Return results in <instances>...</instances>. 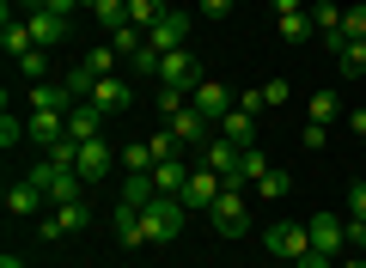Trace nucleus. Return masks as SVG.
Instances as JSON below:
<instances>
[{
	"label": "nucleus",
	"instance_id": "obj_1",
	"mask_svg": "<svg viewBox=\"0 0 366 268\" xmlns=\"http://www.w3.org/2000/svg\"><path fill=\"white\" fill-rule=\"evenodd\" d=\"M183 219H189V207L177 202V195H153V202L141 207V232H147V244H171L183 232Z\"/></svg>",
	"mask_w": 366,
	"mask_h": 268
},
{
	"label": "nucleus",
	"instance_id": "obj_2",
	"mask_svg": "<svg viewBox=\"0 0 366 268\" xmlns=\"http://www.w3.org/2000/svg\"><path fill=\"white\" fill-rule=\"evenodd\" d=\"M208 226L220 232V238H238V232H250V202H244V183H226L220 202L208 207Z\"/></svg>",
	"mask_w": 366,
	"mask_h": 268
},
{
	"label": "nucleus",
	"instance_id": "obj_3",
	"mask_svg": "<svg viewBox=\"0 0 366 268\" xmlns=\"http://www.w3.org/2000/svg\"><path fill=\"white\" fill-rule=\"evenodd\" d=\"M262 244H269V256H281V262H300V256H312V226H305V219H274V226L262 232Z\"/></svg>",
	"mask_w": 366,
	"mask_h": 268
},
{
	"label": "nucleus",
	"instance_id": "obj_4",
	"mask_svg": "<svg viewBox=\"0 0 366 268\" xmlns=\"http://www.w3.org/2000/svg\"><path fill=\"white\" fill-rule=\"evenodd\" d=\"M31 183H37V189L49 195V207H61V202H79V195H86V177H79V171H61V165H49V159H37Z\"/></svg>",
	"mask_w": 366,
	"mask_h": 268
},
{
	"label": "nucleus",
	"instance_id": "obj_5",
	"mask_svg": "<svg viewBox=\"0 0 366 268\" xmlns=\"http://www.w3.org/2000/svg\"><path fill=\"white\" fill-rule=\"evenodd\" d=\"M86 219H92L86 195H79V202H61V207H49V214L37 219V238L43 244H61V238H74V232H86Z\"/></svg>",
	"mask_w": 366,
	"mask_h": 268
},
{
	"label": "nucleus",
	"instance_id": "obj_6",
	"mask_svg": "<svg viewBox=\"0 0 366 268\" xmlns=\"http://www.w3.org/2000/svg\"><path fill=\"white\" fill-rule=\"evenodd\" d=\"M220 189H226V177H220V171L196 165V171H189V183H183V195H177V202L189 207V214H208V207L220 202Z\"/></svg>",
	"mask_w": 366,
	"mask_h": 268
},
{
	"label": "nucleus",
	"instance_id": "obj_7",
	"mask_svg": "<svg viewBox=\"0 0 366 268\" xmlns=\"http://www.w3.org/2000/svg\"><path fill=\"white\" fill-rule=\"evenodd\" d=\"M165 128H171V134H177V141H183V153H202V147L214 141V122H208V116L196 110V104H183V110L171 116Z\"/></svg>",
	"mask_w": 366,
	"mask_h": 268
},
{
	"label": "nucleus",
	"instance_id": "obj_8",
	"mask_svg": "<svg viewBox=\"0 0 366 268\" xmlns=\"http://www.w3.org/2000/svg\"><path fill=\"white\" fill-rule=\"evenodd\" d=\"M305 226H312V250H317V256H348V219H336V214H312Z\"/></svg>",
	"mask_w": 366,
	"mask_h": 268
},
{
	"label": "nucleus",
	"instance_id": "obj_9",
	"mask_svg": "<svg viewBox=\"0 0 366 268\" xmlns=\"http://www.w3.org/2000/svg\"><path fill=\"white\" fill-rule=\"evenodd\" d=\"M189 104H196V110H202V116H208V122H220V116H226V110H232V104H238V98H232V91H226V86H220V79H208V74H202V79H196V86H189Z\"/></svg>",
	"mask_w": 366,
	"mask_h": 268
},
{
	"label": "nucleus",
	"instance_id": "obj_10",
	"mask_svg": "<svg viewBox=\"0 0 366 268\" xmlns=\"http://www.w3.org/2000/svg\"><path fill=\"white\" fill-rule=\"evenodd\" d=\"M43 214H49V195H43L31 177L6 189V219H43Z\"/></svg>",
	"mask_w": 366,
	"mask_h": 268
},
{
	"label": "nucleus",
	"instance_id": "obj_11",
	"mask_svg": "<svg viewBox=\"0 0 366 268\" xmlns=\"http://www.w3.org/2000/svg\"><path fill=\"white\" fill-rule=\"evenodd\" d=\"M25 122H31V141H37L43 153H55V147L67 141V110H31Z\"/></svg>",
	"mask_w": 366,
	"mask_h": 268
},
{
	"label": "nucleus",
	"instance_id": "obj_12",
	"mask_svg": "<svg viewBox=\"0 0 366 268\" xmlns=\"http://www.w3.org/2000/svg\"><path fill=\"white\" fill-rule=\"evenodd\" d=\"M238 159H244V147H232V141H220V134H214V141L196 153V165H208V171H220L226 183H238Z\"/></svg>",
	"mask_w": 366,
	"mask_h": 268
},
{
	"label": "nucleus",
	"instance_id": "obj_13",
	"mask_svg": "<svg viewBox=\"0 0 366 268\" xmlns=\"http://www.w3.org/2000/svg\"><path fill=\"white\" fill-rule=\"evenodd\" d=\"M147 43H153L159 55H171V49H183V43H189V13H165V19H159L153 31H147Z\"/></svg>",
	"mask_w": 366,
	"mask_h": 268
},
{
	"label": "nucleus",
	"instance_id": "obj_14",
	"mask_svg": "<svg viewBox=\"0 0 366 268\" xmlns=\"http://www.w3.org/2000/svg\"><path fill=\"white\" fill-rule=\"evenodd\" d=\"M25 25H31V43H37V49H55V43H67V19H61V13H49V6L25 13Z\"/></svg>",
	"mask_w": 366,
	"mask_h": 268
},
{
	"label": "nucleus",
	"instance_id": "obj_15",
	"mask_svg": "<svg viewBox=\"0 0 366 268\" xmlns=\"http://www.w3.org/2000/svg\"><path fill=\"white\" fill-rule=\"evenodd\" d=\"M214 134H220V141H232V147H257V116L232 104V110H226L220 122H214Z\"/></svg>",
	"mask_w": 366,
	"mask_h": 268
},
{
	"label": "nucleus",
	"instance_id": "obj_16",
	"mask_svg": "<svg viewBox=\"0 0 366 268\" xmlns=\"http://www.w3.org/2000/svg\"><path fill=\"white\" fill-rule=\"evenodd\" d=\"M67 141H104V110L98 104H74L67 110Z\"/></svg>",
	"mask_w": 366,
	"mask_h": 268
},
{
	"label": "nucleus",
	"instance_id": "obj_17",
	"mask_svg": "<svg viewBox=\"0 0 366 268\" xmlns=\"http://www.w3.org/2000/svg\"><path fill=\"white\" fill-rule=\"evenodd\" d=\"M189 171H196V159H159V165H153V189L159 195H183V183H189Z\"/></svg>",
	"mask_w": 366,
	"mask_h": 268
},
{
	"label": "nucleus",
	"instance_id": "obj_18",
	"mask_svg": "<svg viewBox=\"0 0 366 268\" xmlns=\"http://www.w3.org/2000/svg\"><path fill=\"white\" fill-rule=\"evenodd\" d=\"M110 226H117V238H122V250H141V244H147V232H141V207H129V202H117V207H110Z\"/></svg>",
	"mask_w": 366,
	"mask_h": 268
},
{
	"label": "nucleus",
	"instance_id": "obj_19",
	"mask_svg": "<svg viewBox=\"0 0 366 268\" xmlns=\"http://www.w3.org/2000/svg\"><path fill=\"white\" fill-rule=\"evenodd\" d=\"M79 177H86V183H104L110 177V147L104 141H79Z\"/></svg>",
	"mask_w": 366,
	"mask_h": 268
},
{
	"label": "nucleus",
	"instance_id": "obj_20",
	"mask_svg": "<svg viewBox=\"0 0 366 268\" xmlns=\"http://www.w3.org/2000/svg\"><path fill=\"white\" fill-rule=\"evenodd\" d=\"M129 98H134V91H129V79H117V74L92 86V104H98L104 116H110V110H129Z\"/></svg>",
	"mask_w": 366,
	"mask_h": 268
},
{
	"label": "nucleus",
	"instance_id": "obj_21",
	"mask_svg": "<svg viewBox=\"0 0 366 268\" xmlns=\"http://www.w3.org/2000/svg\"><path fill=\"white\" fill-rule=\"evenodd\" d=\"M31 110H74V98H67L61 79H37L31 86Z\"/></svg>",
	"mask_w": 366,
	"mask_h": 268
},
{
	"label": "nucleus",
	"instance_id": "obj_22",
	"mask_svg": "<svg viewBox=\"0 0 366 268\" xmlns=\"http://www.w3.org/2000/svg\"><path fill=\"white\" fill-rule=\"evenodd\" d=\"M19 141H31V122H25V116H13V98H0V147L13 153Z\"/></svg>",
	"mask_w": 366,
	"mask_h": 268
},
{
	"label": "nucleus",
	"instance_id": "obj_23",
	"mask_svg": "<svg viewBox=\"0 0 366 268\" xmlns=\"http://www.w3.org/2000/svg\"><path fill=\"white\" fill-rule=\"evenodd\" d=\"M312 25H317V37H324V43H336L342 37V6H336V0H317V6H312Z\"/></svg>",
	"mask_w": 366,
	"mask_h": 268
},
{
	"label": "nucleus",
	"instance_id": "obj_24",
	"mask_svg": "<svg viewBox=\"0 0 366 268\" xmlns=\"http://www.w3.org/2000/svg\"><path fill=\"white\" fill-rule=\"evenodd\" d=\"M61 86H67V98H74V104H92V86H98V74L79 61V67H67V74H61Z\"/></svg>",
	"mask_w": 366,
	"mask_h": 268
},
{
	"label": "nucleus",
	"instance_id": "obj_25",
	"mask_svg": "<svg viewBox=\"0 0 366 268\" xmlns=\"http://www.w3.org/2000/svg\"><path fill=\"white\" fill-rule=\"evenodd\" d=\"M165 13H171L165 0H129V25H134V31H153Z\"/></svg>",
	"mask_w": 366,
	"mask_h": 268
},
{
	"label": "nucleus",
	"instance_id": "obj_26",
	"mask_svg": "<svg viewBox=\"0 0 366 268\" xmlns=\"http://www.w3.org/2000/svg\"><path fill=\"white\" fill-rule=\"evenodd\" d=\"M274 31H281V37H287V43H305V37H317L312 13H281V19H274Z\"/></svg>",
	"mask_w": 366,
	"mask_h": 268
},
{
	"label": "nucleus",
	"instance_id": "obj_27",
	"mask_svg": "<svg viewBox=\"0 0 366 268\" xmlns=\"http://www.w3.org/2000/svg\"><path fill=\"white\" fill-rule=\"evenodd\" d=\"M269 159H262V147H244V159H238V183H262V177H269Z\"/></svg>",
	"mask_w": 366,
	"mask_h": 268
},
{
	"label": "nucleus",
	"instance_id": "obj_28",
	"mask_svg": "<svg viewBox=\"0 0 366 268\" xmlns=\"http://www.w3.org/2000/svg\"><path fill=\"white\" fill-rule=\"evenodd\" d=\"M153 171H147V177H122V195H117V202H129V207H147V202H153Z\"/></svg>",
	"mask_w": 366,
	"mask_h": 268
},
{
	"label": "nucleus",
	"instance_id": "obj_29",
	"mask_svg": "<svg viewBox=\"0 0 366 268\" xmlns=\"http://www.w3.org/2000/svg\"><path fill=\"white\" fill-rule=\"evenodd\" d=\"M122 171H129V177H147V171H153V147H147V141L122 147Z\"/></svg>",
	"mask_w": 366,
	"mask_h": 268
},
{
	"label": "nucleus",
	"instance_id": "obj_30",
	"mask_svg": "<svg viewBox=\"0 0 366 268\" xmlns=\"http://www.w3.org/2000/svg\"><path fill=\"white\" fill-rule=\"evenodd\" d=\"M336 67H342L348 79H360V74H366V43H348V49H336Z\"/></svg>",
	"mask_w": 366,
	"mask_h": 268
},
{
	"label": "nucleus",
	"instance_id": "obj_31",
	"mask_svg": "<svg viewBox=\"0 0 366 268\" xmlns=\"http://www.w3.org/2000/svg\"><path fill=\"white\" fill-rule=\"evenodd\" d=\"M147 147H153V165H159V159H177V153H183V141L171 134V128H159V134H147Z\"/></svg>",
	"mask_w": 366,
	"mask_h": 268
},
{
	"label": "nucleus",
	"instance_id": "obj_32",
	"mask_svg": "<svg viewBox=\"0 0 366 268\" xmlns=\"http://www.w3.org/2000/svg\"><path fill=\"white\" fill-rule=\"evenodd\" d=\"M336 116H342V104H336V91H312V122H336Z\"/></svg>",
	"mask_w": 366,
	"mask_h": 268
},
{
	"label": "nucleus",
	"instance_id": "obj_33",
	"mask_svg": "<svg viewBox=\"0 0 366 268\" xmlns=\"http://www.w3.org/2000/svg\"><path fill=\"white\" fill-rule=\"evenodd\" d=\"M86 67H92L98 79H110V74H117V49H110V43H98V49L86 55Z\"/></svg>",
	"mask_w": 366,
	"mask_h": 268
},
{
	"label": "nucleus",
	"instance_id": "obj_34",
	"mask_svg": "<svg viewBox=\"0 0 366 268\" xmlns=\"http://www.w3.org/2000/svg\"><path fill=\"white\" fill-rule=\"evenodd\" d=\"M287 189H293V177H287V171H269V177L257 183V195H262V202H281Z\"/></svg>",
	"mask_w": 366,
	"mask_h": 268
},
{
	"label": "nucleus",
	"instance_id": "obj_35",
	"mask_svg": "<svg viewBox=\"0 0 366 268\" xmlns=\"http://www.w3.org/2000/svg\"><path fill=\"white\" fill-rule=\"evenodd\" d=\"M19 74H25L31 86H37V79H49V49H31L25 61H19Z\"/></svg>",
	"mask_w": 366,
	"mask_h": 268
},
{
	"label": "nucleus",
	"instance_id": "obj_36",
	"mask_svg": "<svg viewBox=\"0 0 366 268\" xmlns=\"http://www.w3.org/2000/svg\"><path fill=\"white\" fill-rule=\"evenodd\" d=\"M159 61H165V55H159V49H153V43H147V49H141V55H134V61H129V67H134V74H141V79H159Z\"/></svg>",
	"mask_w": 366,
	"mask_h": 268
},
{
	"label": "nucleus",
	"instance_id": "obj_37",
	"mask_svg": "<svg viewBox=\"0 0 366 268\" xmlns=\"http://www.w3.org/2000/svg\"><path fill=\"white\" fill-rule=\"evenodd\" d=\"M287 98H293V79H269V86H262V104H269V110L287 104Z\"/></svg>",
	"mask_w": 366,
	"mask_h": 268
},
{
	"label": "nucleus",
	"instance_id": "obj_38",
	"mask_svg": "<svg viewBox=\"0 0 366 268\" xmlns=\"http://www.w3.org/2000/svg\"><path fill=\"white\" fill-rule=\"evenodd\" d=\"M300 141H305V147H312V153H317V147L330 141V128H324V122H305V128H300Z\"/></svg>",
	"mask_w": 366,
	"mask_h": 268
},
{
	"label": "nucleus",
	"instance_id": "obj_39",
	"mask_svg": "<svg viewBox=\"0 0 366 268\" xmlns=\"http://www.w3.org/2000/svg\"><path fill=\"white\" fill-rule=\"evenodd\" d=\"M348 219H366V183H354V189H348Z\"/></svg>",
	"mask_w": 366,
	"mask_h": 268
},
{
	"label": "nucleus",
	"instance_id": "obj_40",
	"mask_svg": "<svg viewBox=\"0 0 366 268\" xmlns=\"http://www.w3.org/2000/svg\"><path fill=\"white\" fill-rule=\"evenodd\" d=\"M238 110H250V116H257V110H269V104H262V86H250V91H238Z\"/></svg>",
	"mask_w": 366,
	"mask_h": 268
},
{
	"label": "nucleus",
	"instance_id": "obj_41",
	"mask_svg": "<svg viewBox=\"0 0 366 268\" xmlns=\"http://www.w3.org/2000/svg\"><path fill=\"white\" fill-rule=\"evenodd\" d=\"M43 6H49V13H61V19H74L79 6H86V0H43Z\"/></svg>",
	"mask_w": 366,
	"mask_h": 268
},
{
	"label": "nucleus",
	"instance_id": "obj_42",
	"mask_svg": "<svg viewBox=\"0 0 366 268\" xmlns=\"http://www.w3.org/2000/svg\"><path fill=\"white\" fill-rule=\"evenodd\" d=\"M293 268H336V256H317V250H312V256H300Z\"/></svg>",
	"mask_w": 366,
	"mask_h": 268
},
{
	"label": "nucleus",
	"instance_id": "obj_43",
	"mask_svg": "<svg viewBox=\"0 0 366 268\" xmlns=\"http://www.w3.org/2000/svg\"><path fill=\"white\" fill-rule=\"evenodd\" d=\"M202 13H208V19H226V13H232V0H202Z\"/></svg>",
	"mask_w": 366,
	"mask_h": 268
},
{
	"label": "nucleus",
	"instance_id": "obj_44",
	"mask_svg": "<svg viewBox=\"0 0 366 268\" xmlns=\"http://www.w3.org/2000/svg\"><path fill=\"white\" fill-rule=\"evenodd\" d=\"M269 6H274V19L281 13H305V0H269Z\"/></svg>",
	"mask_w": 366,
	"mask_h": 268
},
{
	"label": "nucleus",
	"instance_id": "obj_45",
	"mask_svg": "<svg viewBox=\"0 0 366 268\" xmlns=\"http://www.w3.org/2000/svg\"><path fill=\"white\" fill-rule=\"evenodd\" d=\"M6 6H13V13H37L43 0H6Z\"/></svg>",
	"mask_w": 366,
	"mask_h": 268
},
{
	"label": "nucleus",
	"instance_id": "obj_46",
	"mask_svg": "<svg viewBox=\"0 0 366 268\" xmlns=\"http://www.w3.org/2000/svg\"><path fill=\"white\" fill-rule=\"evenodd\" d=\"M0 268H25V256H19V250H6V256H0Z\"/></svg>",
	"mask_w": 366,
	"mask_h": 268
},
{
	"label": "nucleus",
	"instance_id": "obj_47",
	"mask_svg": "<svg viewBox=\"0 0 366 268\" xmlns=\"http://www.w3.org/2000/svg\"><path fill=\"white\" fill-rule=\"evenodd\" d=\"M336 268H366V262H360V256L348 250V256H336Z\"/></svg>",
	"mask_w": 366,
	"mask_h": 268
},
{
	"label": "nucleus",
	"instance_id": "obj_48",
	"mask_svg": "<svg viewBox=\"0 0 366 268\" xmlns=\"http://www.w3.org/2000/svg\"><path fill=\"white\" fill-rule=\"evenodd\" d=\"M348 122H354V134H366V110H354V116H348Z\"/></svg>",
	"mask_w": 366,
	"mask_h": 268
}]
</instances>
